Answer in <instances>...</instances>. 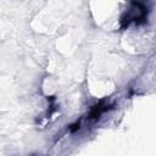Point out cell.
I'll return each mask as SVG.
<instances>
[{
  "instance_id": "obj_1",
  "label": "cell",
  "mask_w": 156,
  "mask_h": 156,
  "mask_svg": "<svg viewBox=\"0 0 156 156\" xmlns=\"http://www.w3.org/2000/svg\"><path fill=\"white\" fill-rule=\"evenodd\" d=\"M104 102L101 101V102H99L98 105H95L94 107H91V111H90V113H89V118H98L105 110H106V106H104L102 105Z\"/></svg>"
}]
</instances>
